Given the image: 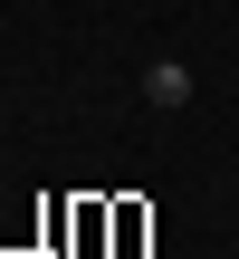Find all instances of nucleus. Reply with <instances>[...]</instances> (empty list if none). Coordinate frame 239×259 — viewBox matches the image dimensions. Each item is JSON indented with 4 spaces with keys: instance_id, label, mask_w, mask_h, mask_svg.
<instances>
[{
    "instance_id": "obj_1",
    "label": "nucleus",
    "mask_w": 239,
    "mask_h": 259,
    "mask_svg": "<svg viewBox=\"0 0 239 259\" xmlns=\"http://www.w3.org/2000/svg\"><path fill=\"white\" fill-rule=\"evenodd\" d=\"M144 106L182 115V106H192V67H182V58H153V67H144Z\"/></svg>"
},
{
    "instance_id": "obj_2",
    "label": "nucleus",
    "mask_w": 239,
    "mask_h": 259,
    "mask_svg": "<svg viewBox=\"0 0 239 259\" xmlns=\"http://www.w3.org/2000/svg\"><path fill=\"white\" fill-rule=\"evenodd\" d=\"M105 259H144V250H105Z\"/></svg>"
}]
</instances>
